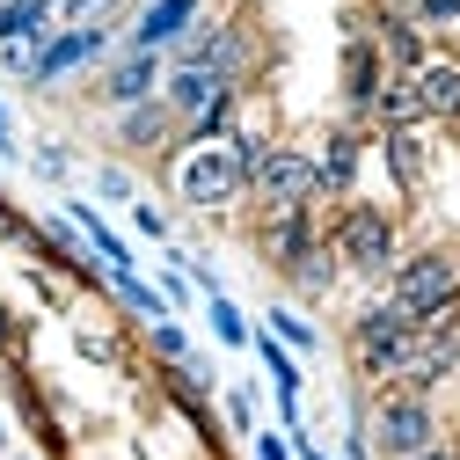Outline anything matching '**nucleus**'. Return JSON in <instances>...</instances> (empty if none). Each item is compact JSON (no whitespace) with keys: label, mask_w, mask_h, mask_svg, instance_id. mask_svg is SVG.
Returning <instances> with one entry per match:
<instances>
[{"label":"nucleus","mask_w":460,"mask_h":460,"mask_svg":"<svg viewBox=\"0 0 460 460\" xmlns=\"http://www.w3.org/2000/svg\"><path fill=\"white\" fill-rule=\"evenodd\" d=\"M387 300L410 314L417 329H453V300H460V256L453 249H417L387 270Z\"/></svg>","instance_id":"nucleus-1"},{"label":"nucleus","mask_w":460,"mask_h":460,"mask_svg":"<svg viewBox=\"0 0 460 460\" xmlns=\"http://www.w3.org/2000/svg\"><path fill=\"white\" fill-rule=\"evenodd\" d=\"M329 256H336V270L387 278V270L402 263V226H394V212H387V205L351 198V205L336 212V226H329Z\"/></svg>","instance_id":"nucleus-2"},{"label":"nucleus","mask_w":460,"mask_h":460,"mask_svg":"<svg viewBox=\"0 0 460 460\" xmlns=\"http://www.w3.org/2000/svg\"><path fill=\"white\" fill-rule=\"evenodd\" d=\"M176 198L190 212H234L249 198V168L234 161V146H183L176 154Z\"/></svg>","instance_id":"nucleus-3"},{"label":"nucleus","mask_w":460,"mask_h":460,"mask_svg":"<svg viewBox=\"0 0 460 460\" xmlns=\"http://www.w3.org/2000/svg\"><path fill=\"white\" fill-rule=\"evenodd\" d=\"M373 453L380 460H410L424 446H438V410H431V394H380V410H373Z\"/></svg>","instance_id":"nucleus-4"},{"label":"nucleus","mask_w":460,"mask_h":460,"mask_svg":"<svg viewBox=\"0 0 460 460\" xmlns=\"http://www.w3.org/2000/svg\"><path fill=\"white\" fill-rule=\"evenodd\" d=\"M410 314H402L394 300H373V307H358V322H351V366L366 373V380H380L387 387V373H394V358H402V343H410Z\"/></svg>","instance_id":"nucleus-5"},{"label":"nucleus","mask_w":460,"mask_h":460,"mask_svg":"<svg viewBox=\"0 0 460 460\" xmlns=\"http://www.w3.org/2000/svg\"><path fill=\"white\" fill-rule=\"evenodd\" d=\"M249 190H256V205H263V212H300V205H314V198H322L314 154H300V146H270V154L256 161Z\"/></svg>","instance_id":"nucleus-6"},{"label":"nucleus","mask_w":460,"mask_h":460,"mask_svg":"<svg viewBox=\"0 0 460 460\" xmlns=\"http://www.w3.org/2000/svg\"><path fill=\"white\" fill-rule=\"evenodd\" d=\"M118 22H81V30H51L44 37V51H37V66H30V88H59L66 74H81V66H102L110 59V37Z\"/></svg>","instance_id":"nucleus-7"},{"label":"nucleus","mask_w":460,"mask_h":460,"mask_svg":"<svg viewBox=\"0 0 460 460\" xmlns=\"http://www.w3.org/2000/svg\"><path fill=\"white\" fill-rule=\"evenodd\" d=\"M453 366H460V336H453V329H410V343H402L387 387H394V394H431Z\"/></svg>","instance_id":"nucleus-8"},{"label":"nucleus","mask_w":460,"mask_h":460,"mask_svg":"<svg viewBox=\"0 0 460 460\" xmlns=\"http://www.w3.org/2000/svg\"><path fill=\"white\" fill-rule=\"evenodd\" d=\"M161 81H168V51H118V59H102V74H95V102L132 110V102H154Z\"/></svg>","instance_id":"nucleus-9"},{"label":"nucleus","mask_w":460,"mask_h":460,"mask_svg":"<svg viewBox=\"0 0 460 460\" xmlns=\"http://www.w3.org/2000/svg\"><path fill=\"white\" fill-rule=\"evenodd\" d=\"M205 15V0H139V15L125 22V44L118 51H176Z\"/></svg>","instance_id":"nucleus-10"},{"label":"nucleus","mask_w":460,"mask_h":460,"mask_svg":"<svg viewBox=\"0 0 460 460\" xmlns=\"http://www.w3.org/2000/svg\"><path fill=\"white\" fill-rule=\"evenodd\" d=\"M226 95H242V88L219 81L212 66H168V81H161V102H168V118H176V139L205 118V110H219Z\"/></svg>","instance_id":"nucleus-11"},{"label":"nucleus","mask_w":460,"mask_h":460,"mask_svg":"<svg viewBox=\"0 0 460 460\" xmlns=\"http://www.w3.org/2000/svg\"><path fill=\"white\" fill-rule=\"evenodd\" d=\"M380 88H387L380 44H373V37H351V44H343V110H351V118H373Z\"/></svg>","instance_id":"nucleus-12"},{"label":"nucleus","mask_w":460,"mask_h":460,"mask_svg":"<svg viewBox=\"0 0 460 460\" xmlns=\"http://www.w3.org/2000/svg\"><path fill=\"white\" fill-rule=\"evenodd\" d=\"M118 139L125 154H168L176 146V118H168V102L154 95V102H132V110H118Z\"/></svg>","instance_id":"nucleus-13"},{"label":"nucleus","mask_w":460,"mask_h":460,"mask_svg":"<svg viewBox=\"0 0 460 460\" xmlns=\"http://www.w3.org/2000/svg\"><path fill=\"white\" fill-rule=\"evenodd\" d=\"M307 249H314V205H300V212H263V256H270L278 270H293Z\"/></svg>","instance_id":"nucleus-14"},{"label":"nucleus","mask_w":460,"mask_h":460,"mask_svg":"<svg viewBox=\"0 0 460 460\" xmlns=\"http://www.w3.org/2000/svg\"><path fill=\"white\" fill-rule=\"evenodd\" d=\"M410 81H417V102H424V125L460 118V59H424Z\"/></svg>","instance_id":"nucleus-15"},{"label":"nucleus","mask_w":460,"mask_h":460,"mask_svg":"<svg viewBox=\"0 0 460 460\" xmlns=\"http://www.w3.org/2000/svg\"><path fill=\"white\" fill-rule=\"evenodd\" d=\"M373 125H380V132H417V125H424V102H417V81H410V74H387V88H380V102H373Z\"/></svg>","instance_id":"nucleus-16"},{"label":"nucleus","mask_w":460,"mask_h":460,"mask_svg":"<svg viewBox=\"0 0 460 460\" xmlns=\"http://www.w3.org/2000/svg\"><path fill=\"white\" fill-rule=\"evenodd\" d=\"M314 176H322V198H343L358 183V132L351 125L329 132V154H314Z\"/></svg>","instance_id":"nucleus-17"},{"label":"nucleus","mask_w":460,"mask_h":460,"mask_svg":"<svg viewBox=\"0 0 460 460\" xmlns=\"http://www.w3.org/2000/svg\"><path fill=\"white\" fill-rule=\"evenodd\" d=\"M373 44H380V59H387V66H394V74H417V66H424V59H431V51H424V30H417V22H410V15H387V22H380V37H373Z\"/></svg>","instance_id":"nucleus-18"},{"label":"nucleus","mask_w":460,"mask_h":460,"mask_svg":"<svg viewBox=\"0 0 460 460\" xmlns=\"http://www.w3.org/2000/svg\"><path fill=\"white\" fill-rule=\"evenodd\" d=\"M285 278H293V293H300V300H322L329 285H336V256H329V242H314V249H307L293 270H285Z\"/></svg>","instance_id":"nucleus-19"},{"label":"nucleus","mask_w":460,"mask_h":460,"mask_svg":"<svg viewBox=\"0 0 460 460\" xmlns=\"http://www.w3.org/2000/svg\"><path fill=\"white\" fill-rule=\"evenodd\" d=\"M380 146H387L394 183H402V190H417V183H424V132H387Z\"/></svg>","instance_id":"nucleus-20"},{"label":"nucleus","mask_w":460,"mask_h":460,"mask_svg":"<svg viewBox=\"0 0 460 460\" xmlns=\"http://www.w3.org/2000/svg\"><path fill=\"white\" fill-rule=\"evenodd\" d=\"M110 285H118V300H125L132 314H146V322H168V300H161V285H146L139 270H118Z\"/></svg>","instance_id":"nucleus-21"},{"label":"nucleus","mask_w":460,"mask_h":460,"mask_svg":"<svg viewBox=\"0 0 460 460\" xmlns=\"http://www.w3.org/2000/svg\"><path fill=\"white\" fill-rule=\"evenodd\" d=\"M270 336H278V343H285L293 358H307L314 343H322V336H314V322H307L300 307H270Z\"/></svg>","instance_id":"nucleus-22"},{"label":"nucleus","mask_w":460,"mask_h":460,"mask_svg":"<svg viewBox=\"0 0 460 460\" xmlns=\"http://www.w3.org/2000/svg\"><path fill=\"white\" fill-rule=\"evenodd\" d=\"M205 314H212V336L226 343V351H242V343L256 336V329L242 322V307H234V300H226V293H212V300H205Z\"/></svg>","instance_id":"nucleus-23"},{"label":"nucleus","mask_w":460,"mask_h":460,"mask_svg":"<svg viewBox=\"0 0 460 460\" xmlns=\"http://www.w3.org/2000/svg\"><path fill=\"white\" fill-rule=\"evenodd\" d=\"M37 51H44V37H0V74H22V81H30Z\"/></svg>","instance_id":"nucleus-24"},{"label":"nucleus","mask_w":460,"mask_h":460,"mask_svg":"<svg viewBox=\"0 0 460 460\" xmlns=\"http://www.w3.org/2000/svg\"><path fill=\"white\" fill-rule=\"evenodd\" d=\"M410 22L417 30H453L460 22V0H410Z\"/></svg>","instance_id":"nucleus-25"},{"label":"nucleus","mask_w":460,"mask_h":460,"mask_svg":"<svg viewBox=\"0 0 460 460\" xmlns=\"http://www.w3.org/2000/svg\"><path fill=\"white\" fill-rule=\"evenodd\" d=\"M154 351H161L168 366H183V358H190V336L176 329V314H168V322H154Z\"/></svg>","instance_id":"nucleus-26"},{"label":"nucleus","mask_w":460,"mask_h":460,"mask_svg":"<svg viewBox=\"0 0 460 460\" xmlns=\"http://www.w3.org/2000/svg\"><path fill=\"white\" fill-rule=\"evenodd\" d=\"M110 8V0H59V8H51V22H59V30H81V22H95Z\"/></svg>","instance_id":"nucleus-27"},{"label":"nucleus","mask_w":460,"mask_h":460,"mask_svg":"<svg viewBox=\"0 0 460 460\" xmlns=\"http://www.w3.org/2000/svg\"><path fill=\"white\" fill-rule=\"evenodd\" d=\"M95 190L110 198V205H132L139 190H132V176H125V168H102V176H95Z\"/></svg>","instance_id":"nucleus-28"},{"label":"nucleus","mask_w":460,"mask_h":460,"mask_svg":"<svg viewBox=\"0 0 460 460\" xmlns=\"http://www.w3.org/2000/svg\"><path fill=\"white\" fill-rule=\"evenodd\" d=\"M226 424H234V431H256V394H226Z\"/></svg>","instance_id":"nucleus-29"},{"label":"nucleus","mask_w":460,"mask_h":460,"mask_svg":"<svg viewBox=\"0 0 460 460\" xmlns=\"http://www.w3.org/2000/svg\"><path fill=\"white\" fill-rule=\"evenodd\" d=\"M132 226L146 242H168V212H154V205H132Z\"/></svg>","instance_id":"nucleus-30"},{"label":"nucleus","mask_w":460,"mask_h":460,"mask_svg":"<svg viewBox=\"0 0 460 460\" xmlns=\"http://www.w3.org/2000/svg\"><path fill=\"white\" fill-rule=\"evenodd\" d=\"M256 460H293V446H285V431H256Z\"/></svg>","instance_id":"nucleus-31"},{"label":"nucleus","mask_w":460,"mask_h":460,"mask_svg":"<svg viewBox=\"0 0 460 460\" xmlns=\"http://www.w3.org/2000/svg\"><path fill=\"white\" fill-rule=\"evenodd\" d=\"M410 460H460V453H453V446L438 438V446H424V453H410Z\"/></svg>","instance_id":"nucleus-32"},{"label":"nucleus","mask_w":460,"mask_h":460,"mask_svg":"<svg viewBox=\"0 0 460 460\" xmlns=\"http://www.w3.org/2000/svg\"><path fill=\"white\" fill-rule=\"evenodd\" d=\"M0 154H8V161L22 154V146H15V132H8V110H0Z\"/></svg>","instance_id":"nucleus-33"},{"label":"nucleus","mask_w":460,"mask_h":460,"mask_svg":"<svg viewBox=\"0 0 460 460\" xmlns=\"http://www.w3.org/2000/svg\"><path fill=\"white\" fill-rule=\"evenodd\" d=\"M0 460H8V417H0Z\"/></svg>","instance_id":"nucleus-34"},{"label":"nucleus","mask_w":460,"mask_h":460,"mask_svg":"<svg viewBox=\"0 0 460 460\" xmlns=\"http://www.w3.org/2000/svg\"><path fill=\"white\" fill-rule=\"evenodd\" d=\"M8 460H30V453H8Z\"/></svg>","instance_id":"nucleus-35"},{"label":"nucleus","mask_w":460,"mask_h":460,"mask_svg":"<svg viewBox=\"0 0 460 460\" xmlns=\"http://www.w3.org/2000/svg\"><path fill=\"white\" fill-rule=\"evenodd\" d=\"M51 8H59V0H51Z\"/></svg>","instance_id":"nucleus-36"},{"label":"nucleus","mask_w":460,"mask_h":460,"mask_svg":"<svg viewBox=\"0 0 460 460\" xmlns=\"http://www.w3.org/2000/svg\"><path fill=\"white\" fill-rule=\"evenodd\" d=\"M0 329H8V322H0Z\"/></svg>","instance_id":"nucleus-37"}]
</instances>
